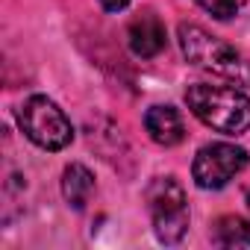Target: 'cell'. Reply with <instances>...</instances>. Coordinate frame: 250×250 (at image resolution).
Here are the masks:
<instances>
[{"label":"cell","instance_id":"1","mask_svg":"<svg viewBox=\"0 0 250 250\" xmlns=\"http://www.w3.org/2000/svg\"><path fill=\"white\" fill-rule=\"evenodd\" d=\"M186 103L191 115L209 130L224 136H241L250 130V97L238 85L194 83L186 88Z\"/></svg>","mask_w":250,"mask_h":250},{"label":"cell","instance_id":"2","mask_svg":"<svg viewBox=\"0 0 250 250\" xmlns=\"http://www.w3.org/2000/svg\"><path fill=\"white\" fill-rule=\"evenodd\" d=\"M180 47H183V56L200 68V71H209L238 88H250V59L244 53H238L232 44L209 36L203 27L197 24H180Z\"/></svg>","mask_w":250,"mask_h":250},{"label":"cell","instance_id":"3","mask_svg":"<svg viewBox=\"0 0 250 250\" xmlns=\"http://www.w3.org/2000/svg\"><path fill=\"white\" fill-rule=\"evenodd\" d=\"M147 212L153 221V232L162 244H177L188 232V197L177 177H156L150 180L147 191Z\"/></svg>","mask_w":250,"mask_h":250},{"label":"cell","instance_id":"4","mask_svg":"<svg viewBox=\"0 0 250 250\" xmlns=\"http://www.w3.org/2000/svg\"><path fill=\"white\" fill-rule=\"evenodd\" d=\"M18 127L21 133L42 150H65L74 142V127L68 115L44 94H33L21 109H18Z\"/></svg>","mask_w":250,"mask_h":250},{"label":"cell","instance_id":"5","mask_svg":"<svg viewBox=\"0 0 250 250\" xmlns=\"http://www.w3.org/2000/svg\"><path fill=\"white\" fill-rule=\"evenodd\" d=\"M247 168V150L229 142H215V145H203L191 162V177L197 183V188L203 191H218L224 188L235 174H241Z\"/></svg>","mask_w":250,"mask_h":250},{"label":"cell","instance_id":"6","mask_svg":"<svg viewBox=\"0 0 250 250\" xmlns=\"http://www.w3.org/2000/svg\"><path fill=\"white\" fill-rule=\"evenodd\" d=\"M127 42H130V50H133L136 56L153 59V56H159V53L168 47V33H165V24L159 21V15L142 12L139 18L130 21Z\"/></svg>","mask_w":250,"mask_h":250},{"label":"cell","instance_id":"7","mask_svg":"<svg viewBox=\"0 0 250 250\" xmlns=\"http://www.w3.org/2000/svg\"><path fill=\"white\" fill-rule=\"evenodd\" d=\"M145 130L162 147H174V145H180L186 139L183 115L174 106H150L147 115H145Z\"/></svg>","mask_w":250,"mask_h":250},{"label":"cell","instance_id":"8","mask_svg":"<svg viewBox=\"0 0 250 250\" xmlns=\"http://www.w3.org/2000/svg\"><path fill=\"white\" fill-rule=\"evenodd\" d=\"M91 194H94V174H91L85 165L71 162V165L65 168V174H62V197L68 200L71 209L83 212V209L88 206Z\"/></svg>","mask_w":250,"mask_h":250},{"label":"cell","instance_id":"9","mask_svg":"<svg viewBox=\"0 0 250 250\" xmlns=\"http://www.w3.org/2000/svg\"><path fill=\"white\" fill-rule=\"evenodd\" d=\"M212 241L218 247H250V224L235 215H224L212 227Z\"/></svg>","mask_w":250,"mask_h":250},{"label":"cell","instance_id":"10","mask_svg":"<svg viewBox=\"0 0 250 250\" xmlns=\"http://www.w3.org/2000/svg\"><path fill=\"white\" fill-rule=\"evenodd\" d=\"M197 3H200L212 18L227 21V18H232V15H238V12L244 9L247 0H197Z\"/></svg>","mask_w":250,"mask_h":250},{"label":"cell","instance_id":"11","mask_svg":"<svg viewBox=\"0 0 250 250\" xmlns=\"http://www.w3.org/2000/svg\"><path fill=\"white\" fill-rule=\"evenodd\" d=\"M97 3L106 9V12H124L130 6V0H97Z\"/></svg>","mask_w":250,"mask_h":250},{"label":"cell","instance_id":"12","mask_svg":"<svg viewBox=\"0 0 250 250\" xmlns=\"http://www.w3.org/2000/svg\"><path fill=\"white\" fill-rule=\"evenodd\" d=\"M247 209H250V188H247Z\"/></svg>","mask_w":250,"mask_h":250}]
</instances>
